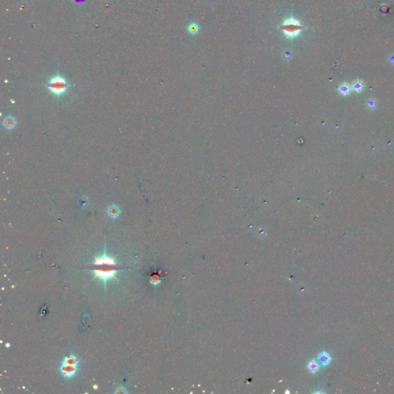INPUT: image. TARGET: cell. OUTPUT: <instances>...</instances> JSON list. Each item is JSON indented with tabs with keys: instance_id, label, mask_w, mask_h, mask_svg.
Segmentation results:
<instances>
[{
	"instance_id": "1",
	"label": "cell",
	"mask_w": 394,
	"mask_h": 394,
	"mask_svg": "<svg viewBox=\"0 0 394 394\" xmlns=\"http://www.w3.org/2000/svg\"><path fill=\"white\" fill-rule=\"evenodd\" d=\"M122 269L120 265L116 262V257H110L106 254V248L104 253L100 257L94 256V263L90 266V270L94 273V278H99L103 281L106 288V282L110 279H114L119 282L116 277L118 271Z\"/></svg>"
},
{
	"instance_id": "2",
	"label": "cell",
	"mask_w": 394,
	"mask_h": 394,
	"mask_svg": "<svg viewBox=\"0 0 394 394\" xmlns=\"http://www.w3.org/2000/svg\"><path fill=\"white\" fill-rule=\"evenodd\" d=\"M79 360L76 356L70 354L62 360L59 366V372L65 378L70 379L75 377L78 370Z\"/></svg>"
},
{
	"instance_id": "3",
	"label": "cell",
	"mask_w": 394,
	"mask_h": 394,
	"mask_svg": "<svg viewBox=\"0 0 394 394\" xmlns=\"http://www.w3.org/2000/svg\"><path fill=\"white\" fill-rule=\"evenodd\" d=\"M69 83L62 76L56 75L51 77L47 83L48 89L55 96H60L65 94L69 89Z\"/></svg>"
},
{
	"instance_id": "4",
	"label": "cell",
	"mask_w": 394,
	"mask_h": 394,
	"mask_svg": "<svg viewBox=\"0 0 394 394\" xmlns=\"http://www.w3.org/2000/svg\"><path fill=\"white\" fill-rule=\"evenodd\" d=\"M303 29V26L301 25L300 21L293 17L286 19L281 25V30L283 33L284 35L290 39H293L299 36Z\"/></svg>"
},
{
	"instance_id": "5",
	"label": "cell",
	"mask_w": 394,
	"mask_h": 394,
	"mask_svg": "<svg viewBox=\"0 0 394 394\" xmlns=\"http://www.w3.org/2000/svg\"><path fill=\"white\" fill-rule=\"evenodd\" d=\"M106 213H107L108 216L110 218H112V219H116V218H118L120 216L121 209L116 205H111V206H108L107 209H106Z\"/></svg>"
},
{
	"instance_id": "6",
	"label": "cell",
	"mask_w": 394,
	"mask_h": 394,
	"mask_svg": "<svg viewBox=\"0 0 394 394\" xmlns=\"http://www.w3.org/2000/svg\"><path fill=\"white\" fill-rule=\"evenodd\" d=\"M318 360H319L321 366H327L330 363L331 360H332V358H331L330 355L327 352L323 351L321 352L319 354V356H318Z\"/></svg>"
},
{
	"instance_id": "7",
	"label": "cell",
	"mask_w": 394,
	"mask_h": 394,
	"mask_svg": "<svg viewBox=\"0 0 394 394\" xmlns=\"http://www.w3.org/2000/svg\"><path fill=\"white\" fill-rule=\"evenodd\" d=\"M3 125H4V126L6 127V129H8V130H11V129H13L14 127L16 126V121L15 119H14L13 117H12V116H7V117L3 120Z\"/></svg>"
},
{
	"instance_id": "8",
	"label": "cell",
	"mask_w": 394,
	"mask_h": 394,
	"mask_svg": "<svg viewBox=\"0 0 394 394\" xmlns=\"http://www.w3.org/2000/svg\"><path fill=\"white\" fill-rule=\"evenodd\" d=\"M307 368L311 373H317L319 371V365L317 363V361L315 360H313L309 362V363L307 365Z\"/></svg>"
},
{
	"instance_id": "9",
	"label": "cell",
	"mask_w": 394,
	"mask_h": 394,
	"mask_svg": "<svg viewBox=\"0 0 394 394\" xmlns=\"http://www.w3.org/2000/svg\"><path fill=\"white\" fill-rule=\"evenodd\" d=\"M363 87H364V85H363V82L360 80H356L352 84V89L356 93H360L363 91Z\"/></svg>"
},
{
	"instance_id": "10",
	"label": "cell",
	"mask_w": 394,
	"mask_h": 394,
	"mask_svg": "<svg viewBox=\"0 0 394 394\" xmlns=\"http://www.w3.org/2000/svg\"><path fill=\"white\" fill-rule=\"evenodd\" d=\"M350 90H351V88H350V86L347 83H343L339 87V91L343 96H346V95L350 94Z\"/></svg>"
},
{
	"instance_id": "11",
	"label": "cell",
	"mask_w": 394,
	"mask_h": 394,
	"mask_svg": "<svg viewBox=\"0 0 394 394\" xmlns=\"http://www.w3.org/2000/svg\"><path fill=\"white\" fill-rule=\"evenodd\" d=\"M149 280L150 283H151L152 285H154V286L159 285V284L161 282L160 277H159L157 274H153V275H152L151 277H149Z\"/></svg>"
},
{
	"instance_id": "12",
	"label": "cell",
	"mask_w": 394,
	"mask_h": 394,
	"mask_svg": "<svg viewBox=\"0 0 394 394\" xmlns=\"http://www.w3.org/2000/svg\"><path fill=\"white\" fill-rule=\"evenodd\" d=\"M189 33H191L192 35H196L199 33V25L196 23H191L188 26Z\"/></svg>"
},
{
	"instance_id": "13",
	"label": "cell",
	"mask_w": 394,
	"mask_h": 394,
	"mask_svg": "<svg viewBox=\"0 0 394 394\" xmlns=\"http://www.w3.org/2000/svg\"><path fill=\"white\" fill-rule=\"evenodd\" d=\"M115 394H126L128 393V391H127L126 389L124 387H119L118 388L116 389L115 392H114Z\"/></svg>"
},
{
	"instance_id": "14",
	"label": "cell",
	"mask_w": 394,
	"mask_h": 394,
	"mask_svg": "<svg viewBox=\"0 0 394 394\" xmlns=\"http://www.w3.org/2000/svg\"><path fill=\"white\" fill-rule=\"evenodd\" d=\"M368 106L370 109H375L376 107V101L373 99H370L368 102Z\"/></svg>"
},
{
	"instance_id": "15",
	"label": "cell",
	"mask_w": 394,
	"mask_h": 394,
	"mask_svg": "<svg viewBox=\"0 0 394 394\" xmlns=\"http://www.w3.org/2000/svg\"><path fill=\"white\" fill-rule=\"evenodd\" d=\"M87 202H88V201H87V200H85V199L84 200L83 199L80 200V203H80V206H81V207H82V206L85 207V206H87Z\"/></svg>"
},
{
	"instance_id": "16",
	"label": "cell",
	"mask_w": 394,
	"mask_h": 394,
	"mask_svg": "<svg viewBox=\"0 0 394 394\" xmlns=\"http://www.w3.org/2000/svg\"><path fill=\"white\" fill-rule=\"evenodd\" d=\"M6 347H9V346H10V344H9V343H6Z\"/></svg>"
}]
</instances>
